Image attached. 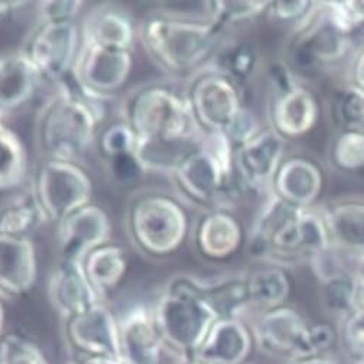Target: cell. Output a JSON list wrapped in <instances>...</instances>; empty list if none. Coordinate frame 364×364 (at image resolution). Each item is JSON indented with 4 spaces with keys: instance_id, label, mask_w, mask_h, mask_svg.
Instances as JSON below:
<instances>
[{
    "instance_id": "1",
    "label": "cell",
    "mask_w": 364,
    "mask_h": 364,
    "mask_svg": "<svg viewBox=\"0 0 364 364\" xmlns=\"http://www.w3.org/2000/svg\"><path fill=\"white\" fill-rule=\"evenodd\" d=\"M105 99L82 90L74 75L58 84L36 123V141L45 159L78 162L84 156L97 141Z\"/></svg>"
},
{
    "instance_id": "2",
    "label": "cell",
    "mask_w": 364,
    "mask_h": 364,
    "mask_svg": "<svg viewBox=\"0 0 364 364\" xmlns=\"http://www.w3.org/2000/svg\"><path fill=\"white\" fill-rule=\"evenodd\" d=\"M224 28L213 21L155 14L139 25V39L151 60L165 71L187 74L205 68L221 45Z\"/></svg>"
},
{
    "instance_id": "3",
    "label": "cell",
    "mask_w": 364,
    "mask_h": 364,
    "mask_svg": "<svg viewBox=\"0 0 364 364\" xmlns=\"http://www.w3.org/2000/svg\"><path fill=\"white\" fill-rule=\"evenodd\" d=\"M165 350L179 360H193L213 324L218 320L198 288V277H172L152 306Z\"/></svg>"
},
{
    "instance_id": "4",
    "label": "cell",
    "mask_w": 364,
    "mask_h": 364,
    "mask_svg": "<svg viewBox=\"0 0 364 364\" xmlns=\"http://www.w3.org/2000/svg\"><path fill=\"white\" fill-rule=\"evenodd\" d=\"M126 224L136 249L152 257L175 255L193 232L188 210L181 198L161 190L133 196L127 205Z\"/></svg>"
},
{
    "instance_id": "5",
    "label": "cell",
    "mask_w": 364,
    "mask_h": 364,
    "mask_svg": "<svg viewBox=\"0 0 364 364\" xmlns=\"http://www.w3.org/2000/svg\"><path fill=\"white\" fill-rule=\"evenodd\" d=\"M122 119L139 138L187 139L205 134L196 122L187 93L162 82L133 91L123 105Z\"/></svg>"
},
{
    "instance_id": "6",
    "label": "cell",
    "mask_w": 364,
    "mask_h": 364,
    "mask_svg": "<svg viewBox=\"0 0 364 364\" xmlns=\"http://www.w3.org/2000/svg\"><path fill=\"white\" fill-rule=\"evenodd\" d=\"M233 146L223 134H205L203 145L194 151L172 179L179 196L193 203H223L243 190L233 166Z\"/></svg>"
},
{
    "instance_id": "7",
    "label": "cell",
    "mask_w": 364,
    "mask_h": 364,
    "mask_svg": "<svg viewBox=\"0 0 364 364\" xmlns=\"http://www.w3.org/2000/svg\"><path fill=\"white\" fill-rule=\"evenodd\" d=\"M252 333L262 351L289 361L326 355L337 340L331 326L309 324L298 311L285 305L262 312Z\"/></svg>"
},
{
    "instance_id": "8",
    "label": "cell",
    "mask_w": 364,
    "mask_h": 364,
    "mask_svg": "<svg viewBox=\"0 0 364 364\" xmlns=\"http://www.w3.org/2000/svg\"><path fill=\"white\" fill-rule=\"evenodd\" d=\"M354 31L337 2L315 4L291 48L292 63L301 70H312L338 61L350 50Z\"/></svg>"
},
{
    "instance_id": "9",
    "label": "cell",
    "mask_w": 364,
    "mask_h": 364,
    "mask_svg": "<svg viewBox=\"0 0 364 364\" xmlns=\"http://www.w3.org/2000/svg\"><path fill=\"white\" fill-rule=\"evenodd\" d=\"M33 191L48 223L85 207L93 197V179L80 162L45 159L33 178Z\"/></svg>"
},
{
    "instance_id": "10",
    "label": "cell",
    "mask_w": 364,
    "mask_h": 364,
    "mask_svg": "<svg viewBox=\"0 0 364 364\" xmlns=\"http://www.w3.org/2000/svg\"><path fill=\"white\" fill-rule=\"evenodd\" d=\"M198 127L205 134H225L245 109L240 87L205 67L196 73L186 91Z\"/></svg>"
},
{
    "instance_id": "11",
    "label": "cell",
    "mask_w": 364,
    "mask_h": 364,
    "mask_svg": "<svg viewBox=\"0 0 364 364\" xmlns=\"http://www.w3.org/2000/svg\"><path fill=\"white\" fill-rule=\"evenodd\" d=\"M82 48L81 25L42 22L31 33L23 53L36 67L42 81L60 84L73 75Z\"/></svg>"
},
{
    "instance_id": "12",
    "label": "cell",
    "mask_w": 364,
    "mask_h": 364,
    "mask_svg": "<svg viewBox=\"0 0 364 364\" xmlns=\"http://www.w3.org/2000/svg\"><path fill=\"white\" fill-rule=\"evenodd\" d=\"M133 68V51L82 45L74 78L88 93L109 97L129 80Z\"/></svg>"
},
{
    "instance_id": "13",
    "label": "cell",
    "mask_w": 364,
    "mask_h": 364,
    "mask_svg": "<svg viewBox=\"0 0 364 364\" xmlns=\"http://www.w3.org/2000/svg\"><path fill=\"white\" fill-rule=\"evenodd\" d=\"M285 138L273 129L260 130L255 138L233 151V166L243 190H262L273 184L284 164Z\"/></svg>"
},
{
    "instance_id": "14",
    "label": "cell",
    "mask_w": 364,
    "mask_h": 364,
    "mask_svg": "<svg viewBox=\"0 0 364 364\" xmlns=\"http://www.w3.org/2000/svg\"><path fill=\"white\" fill-rule=\"evenodd\" d=\"M71 347L82 357L120 358L119 318L100 302L65 323Z\"/></svg>"
},
{
    "instance_id": "15",
    "label": "cell",
    "mask_w": 364,
    "mask_h": 364,
    "mask_svg": "<svg viewBox=\"0 0 364 364\" xmlns=\"http://www.w3.org/2000/svg\"><path fill=\"white\" fill-rule=\"evenodd\" d=\"M57 225L61 259L82 262L88 253L109 243L112 237L110 217L95 203L77 210Z\"/></svg>"
},
{
    "instance_id": "16",
    "label": "cell",
    "mask_w": 364,
    "mask_h": 364,
    "mask_svg": "<svg viewBox=\"0 0 364 364\" xmlns=\"http://www.w3.org/2000/svg\"><path fill=\"white\" fill-rule=\"evenodd\" d=\"M48 299L64 323L105 302L88 281L82 262L61 259L48 275Z\"/></svg>"
},
{
    "instance_id": "17",
    "label": "cell",
    "mask_w": 364,
    "mask_h": 364,
    "mask_svg": "<svg viewBox=\"0 0 364 364\" xmlns=\"http://www.w3.org/2000/svg\"><path fill=\"white\" fill-rule=\"evenodd\" d=\"M120 360L124 364H159L165 344L152 306L136 304L119 316Z\"/></svg>"
},
{
    "instance_id": "18",
    "label": "cell",
    "mask_w": 364,
    "mask_h": 364,
    "mask_svg": "<svg viewBox=\"0 0 364 364\" xmlns=\"http://www.w3.org/2000/svg\"><path fill=\"white\" fill-rule=\"evenodd\" d=\"M253 346V333L242 318H218L193 360L204 364H243Z\"/></svg>"
},
{
    "instance_id": "19",
    "label": "cell",
    "mask_w": 364,
    "mask_h": 364,
    "mask_svg": "<svg viewBox=\"0 0 364 364\" xmlns=\"http://www.w3.org/2000/svg\"><path fill=\"white\" fill-rule=\"evenodd\" d=\"M82 45L133 51L139 38V26L124 9L114 5H100L91 9L81 23Z\"/></svg>"
},
{
    "instance_id": "20",
    "label": "cell",
    "mask_w": 364,
    "mask_h": 364,
    "mask_svg": "<svg viewBox=\"0 0 364 364\" xmlns=\"http://www.w3.org/2000/svg\"><path fill=\"white\" fill-rule=\"evenodd\" d=\"M38 279V255L32 237L0 235V294L22 296Z\"/></svg>"
},
{
    "instance_id": "21",
    "label": "cell",
    "mask_w": 364,
    "mask_h": 364,
    "mask_svg": "<svg viewBox=\"0 0 364 364\" xmlns=\"http://www.w3.org/2000/svg\"><path fill=\"white\" fill-rule=\"evenodd\" d=\"M198 253L214 262L233 257L243 243V227L229 211L217 208L201 215L191 232Z\"/></svg>"
},
{
    "instance_id": "22",
    "label": "cell",
    "mask_w": 364,
    "mask_h": 364,
    "mask_svg": "<svg viewBox=\"0 0 364 364\" xmlns=\"http://www.w3.org/2000/svg\"><path fill=\"white\" fill-rule=\"evenodd\" d=\"M41 82V74L23 51L0 58V112L8 114L29 105Z\"/></svg>"
},
{
    "instance_id": "23",
    "label": "cell",
    "mask_w": 364,
    "mask_h": 364,
    "mask_svg": "<svg viewBox=\"0 0 364 364\" xmlns=\"http://www.w3.org/2000/svg\"><path fill=\"white\" fill-rule=\"evenodd\" d=\"M318 103L309 90L296 85L279 96L272 109V129L282 138H301L318 122Z\"/></svg>"
},
{
    "instance_id": "24",
    "label": "cell",
    "mask_w": 364,
    "mask_h": 364,
    "mask_svg": "<svg viewBox=\"0 0 364 364\" xmlns=\"http://www.w3.org/2000/svg\"><path fill=\"white\" fill-rule=\"evenodd\" d=\"M273 186L275 194L285 201L308 208L321 194L323 172L305 158H292L281 165Z\"/></svg>"
},
{
    "instance_id": "25",
    "label": "cell",
    "mask_w": 364,
    "mask_h": 364,
    "mask_svg": "<svg viewBox=\"0 0 364 364\" xmlns=\"http://www.w3.org/2000/svg\"><path fill=\"white\" fill-rule=\"evenodd\" d=\"M204 136L187 139L139 138L134 154L146 173L152 172L172 178L182 162L203 145Z\"/></svg>"
},
{
    "instance_id": "26",
    "label": "cell",
    "mask_w": 364,
    "mask_h": 364,
    "mask_svg": "<svg viewBox=\"0 0 364 364\" xmlns=\"http://www.w3.org/2000/svg\"><path fill=\"white\" fill-rule=\"evenodd\" d=\"M198 288L218 318H242L250 306L247 275L227 273L210 278L198 277Z\"/></svg>"
},
{
    "instance_id": "27",
    "label": "cell",
    "mask_w": 364,
    "mask_h": 364,
    "mask_svg": "<svg viewBox=\"0 0 364 364\" xmlns=\"http://www.w3.org/2000/svg\"><path fill=\"white\" fill-rule=\"evenodd\" d=\"M82 266L88 281L105 299L124 281L129 270V256L123 246L109 242L88 253Z\"/></svg>"
},
{
    "instance_id": "28",
    "label": "cell",
    "mask_w": 364,
    "mask_h": 364,
    "mask_svg": "<svg viewBox=\"0 0 364 364\" xmlns=\"http://www.w3.org/2000/svg\"><path fill=\"white\" fill-rule=\"evenodd\" d=\"M331 246L364 260V203L338 204L324 214Z\"/></svg>"
},
{
    "instance_id": "29",
    "label": "cell",
    "mask_w": 364,
    "mask_h": 364,
    "mask_svg": "<svg viewBox=\"0 0 364 364\" xmlns=\"http://www.w3.org/2000/svg\"><path fill=\"white\" fill-rule=\"evenodd\" d=\"M48 223L33 187L19 190L0 205V235L32 237L41 225Z\"/></svg>"
},
{
    "instance_id": "30",
    "label": "cell",
    "mask_w": 364,
    "mask_h": 364,
    "mask_svg": "<svg viewBox=\"0 0 364 364\" xmlns=\"http://www.w3.org/2000/svg\"><path fill=\"white\" fill-rule=\"evenodd\" d=\"M29 156L21 136L5 123L0 124V193L15 191L25 184Z\"/></svg>"
},
{
    "instance_id": "31",
    "label": "cell",
    "mask_w": 364,
    "mask_h": 364,
    "mask_svg": "<svg viewBox=\"0 0 364 364\" xmlns=\"http://www.w3.org/2000/svg\"><path fill=\"white\" fill-rule=\"evenodd\" d=\"M250 306L264 311L284 306L291 294V282L284 269L270 266L247 275Z\"/></svg>"
},
{
    "instance_id": "32",
    "label": "cell",
    "mask_w": 364,
    "mask_h": 364,
    "mask_svg": "<svg viewBox=\"0 0 364 364\" xmlns=\"http://www.w3.org/2000/svg\"><path fill=\"white\" fill-rule=\"evenodd\" d=\"M210 68L240 85V82L249 81L256 73L257 54L252 45L246 42L224 43L220 45L214 54Z\"/></svg>"
},
{
    "instance_id": "33",
    "label": "cell",
    "mask_w": 364,
    "mask_h": 364,
    "mask_svg": "<svg viewBox=\"0 0 364 364\" xmlns=\"http://www.w3.org/2000/svg\"><path fill=\"white\" fill-rule=\"evenodd\" d=\"M321 278L326 311L341 323L346 321L353 312V294L357 277L343 270H333Z\"/></svg>"
},
{
    "instance_id": "34",
    "label": "cell",
    "mask_w": 364,
    "mask_h": 364,
    "mask_svg": "<svg viewBox=\"0 0 364 364\" xmlns=\"http://www.w3.org/2000/svg\"><path fill=\"white\" fill-rule=\"evenodd\" d=\"M139 136L126 120H117L102 127L97 136V148L107 161L116 156L133 154L138 145Z\"/></svg>"
},
{
    "instance_id": "35",
    "label": "cell",
    "mask_w": 364,
    "mask_h": 364,
    "mask_svg": "<svg viewBox=\"0 0 364 364\" xmlns=\"http://www.w3.org/2000/svg\"><path fill=\"white\" fill-rule=\"evenodd\" d=\"M0 364H51L28 336L12 331L0 338Z\"/></svg>"
},
{
    "instance_id": "36",
    "label": "cell",
    "mask_w": 364,
    "mask_h": 364,
    "mask_svg": "<svg viewBox=\"0 0 364 364\" xmlns=\"http://www.w3.org/2000/svg\"><path fill=\"white\" fill-rule=\"evenodd\" d=\"M334 113L343 130H364V91L346 87L336 95Z\"/></svg>"
},
{
    "instance_id": "37",
    "label": "cell",
    "mask_w": 364,
    "mask_h": 364,
    "mask_svg": "<svg viewBox=\"0 0 364 364\" xmlns=\"http://www.w3.org/2000/svg\"><path fill=\"white\" fill-rule=\"evenodd\" d=\"M270 2H252V0H221L210 2V12L213 22L223 28L252 19L266 14Z\"/></svg>"
},
{
    "instance_id": "38",
    "label": "cell",
    "mask_w": 364,
    "mask_h": 364,
    "mask_svg": "<svg viewBox=\"0 0 364 364\" xmlns=\"http://www.w3.org/2000/svg\"><path fill=\"white\" fill-rule=\"evenodd\" d=\"M333 159L340 169H364V130H343L333 148Z\"/></svg>"
},
{
    "instance_id": "39",
    "label": "cell",
    "mask_w": 364,
    "mask_h": 364,
    "mask_svg": "<svg viewBox=\"0 0 364 364\" xmlns=\"http://www.w3.org/2000/svg\"><path fill=\"white\" fill-rule=\"evenodd\" d=\"M84 6V2H78V0H48V2H41L36 5L38 23L77 21Z\"/></svg>"
},
{
    "instance_id": "40",
    "label": "cell",
    "mask_w": 364,
    "mask_h": 364,
    "mask_svg": "<svg viewBox=\"0 0 364 364\" xmlns=\"http://www.w3.org/2000/svg\"><path fill=\"white\" fill-rule=\"evenodd\" d=\"M107 172L117 186L127 187L146 175L136 154H127L107 159Z\"/></svg>"
},
{
    "instance_id": "41",
    "label": "cell",
    "mask_w": 364,
    "mask_h": 364,
    "mask_svg": "<svg viewBox=\"0 0 364 364\" xmlns=\"http://www.w3.org/2000/svg\"><path fill=\"white\" fill-rule=\"evenodd\" d=\"M259 126L256 122V117L253 116V113L250 110H247L246 107L240 112V114L237 116V119L233 122V124L230 126V129L225 132V139L230 142V145L233 146V149L245 145L246 142H249L252 138L259 133Z\"/></svg>"
},
{
    "instance_id": "42",
    "label": "cell",
    "mask_w": 364,
    "mask_h": 364,
    "mask_svg": "<svg viewBox=\"0 0 364 364\" xmlns=\"http://www.w3.org/2000/svg\"><path fill=\"white\" fill-rule=\"evenodd\" d=\"M341 338L346 350L355 357H364V314H351L343 321Z\"/></svg>"
},
{
    "instance_id": "43",
    "label": "cell",
    "mask_w": 364,
    "mask_h": 364,
    "mask_svg": "<svg viewBox=\"0 0 364 364\" xmlns=\"http://www.w3.org/2000/svg\"><path fill=\"white\" fill-rule=\"evenodd\" d=\"M315 4L312 2H298V0H292V2H270L267 12L279 21L284 22H298L304 21L311 11L314 9Z\"/></svg>"
},
{
    "instance_id": "44",
    "label": "cell",
    "mask_w": 364,
    "mask_h": 364,
    "mask_svg": "<svg viewBox=\"0 0 364 364\" xmlns=\"http://www.w3.org/2000/svg\"><path fill=\"white\" fill-rule=\"evenodd\" d=\"M270 82L273 84V87L277 88L279 96L285 95L287 91H289L298 85L294 81V77H292V73L289 71V68L281 63H277L270 67Z\"/></svg>"
},
{
    "instance_id": "45",
    "label": "cell",
    "mask_w": 364,
    "mask_h": 364,
    "mask_svg": "<svg viewBox=\"0 0 364 364\" xmlns=\"http://www.w3.org/2000/svg\"><path fill=\"white\" fill-rule=\"evenodd\" d=\"M337 4L343 15L354 29L364 25V2H337Z\"/></svg>"
},
{
    "instance_id": "46",
    "label": "cell",
    "mask_w": 364,
    "mask_h": 364,
    "mask_svg": "<svg viewBox=\"0 0 364 364\" xmlns=\"http://www.w3.org/2000/svg\"><path fill=\"white\" fill-rule=\"evenodd\" d=\"M351 314H364V277L363 275L355 278Z\"/></svg>"
},
{
    "instance_id": "47",
    "label": "cell",
    "mask_w": 364,
    "mask_h": 364,
    "mask_svg": "<svg viewBox=\"0 0 364 364\" xmlns=\"http://www.w3.org/2000/svg\"><path fill=\"white\" fill-rule=\"evenodd\" d=\"M353 77H354V85L361 88L364 91V50L357 55L354 68H353Z\"/></svg>"
},
{
    "instance_id": "48",
    "label": "cell",
    "mask_w": 364,
    "mask_h": 364,
    "mask_svg": "<svg viewBox=\"0 0 364 364\" xmlns=\"http://www.w3.org/2000/svg\"><path fill=\"white\" fill-rule=\"evenodd\" d=\"M25 6H28L25 2H0V18H8Z\"/></svg>"
},
{
    "instance_id": "49",
    "label": "cell",
    "mask_w": 364,
    "mask_h": 364,
    "mask_svg": "<svg viewBox=\"0 0 364 364\" xmlns=\"http://www.w3.org/2000/svg\"><path fill=\"white\" fill-rule=\"evenodd\" d=\"M287 364H338V363L328 355H318V357H311V358L292 360V361H288Z\"/></svg>"
},
{
    "instance_id": "50",
    "label": "cell",
    "mask_w": 364,
    "mask_h": 364,
    "mask_svg": "<svg viewBox=\"0 0 364 364\" xmlns=\"http://www.w3.org/2000/svg\"><path fill=\"white\" fill-rule=\"evenodd\" d=\"M74 364H124L120 358H107V357H81Z\"/></svg>"
},
{
    "instance_id": "51",
    "label": "cell",
    "mask_w": 364,
    "mask_h": 364,
    "mask_svg": "<svg viewBox=\"0 0 364 364\" xmlns=\"http://www.w3.org/2000/svg\"><path fill=\"white\" fill-rule=\"evenodd\" d=\"M5 321H6V308H5V302L0 296V338L5 334Z\"/></svg>"
},
{
    "instance_id": "52",
    "label": "cell",
    "mask_w": 364,
    "mask_h": 364,
    "mask_svg": "<svg viewBox=\"0 0 364 364\" xmlns=\"http://www.w3.org/2000/svg\"><path fill=\"white\" fill-rule=\"evenodd\" d=\"M176 364H204V363H200L197 360H179Z\"/></svg>"
},
{
    "instance_id": "53",
    "label": "cell",
    "mask_w": 364,
    "mask_h": 364,
    "mask_svg": "<svg viewBox=\"0 0 364 364\" xmlns=\"http://www.w3.org/2000/svg\"><path fill=\"white\" fill-rule=\"evenodd\" d=\"M350 364H364V357H355Z\"/></svg>"
},
{
    "instance_id": "54",
    "label": "cell",
    "mask_w": 364,
    "mask_h": 364,
    "mask_svg": "<svg viewBox=\"0 0 364 364\" xmlns=\"http://www.w3.org/2000/svg\"><path fill=\"white\" fill-rule=\"evenodd\" d=\"M363 277H364V269H363Z\"/></svg>"
},
{
    "instance_id": "55",
    "label": "cell",
    "mask_w": 364,
    "mask_h": 364,
    "mask_svg": "<svg viewBox=\"0 0 364 364\" xmlns=\"http://www.w3.org/2000/svg\"><path fill=\"white\" fill-rule=\"evenodd\" d=\"M363 171H364V169H363Z\"/></svg>"
}]
</instances>
